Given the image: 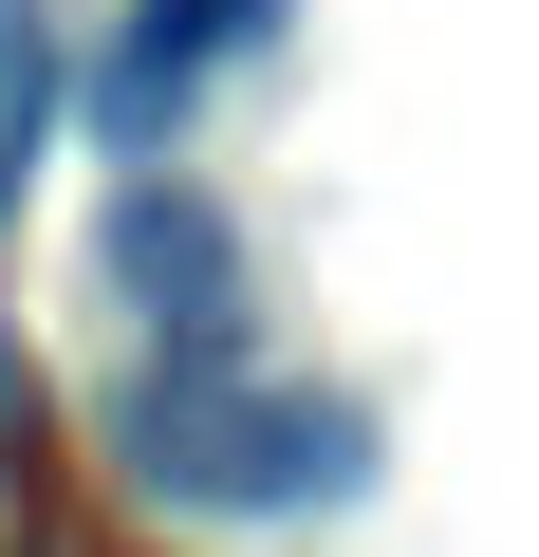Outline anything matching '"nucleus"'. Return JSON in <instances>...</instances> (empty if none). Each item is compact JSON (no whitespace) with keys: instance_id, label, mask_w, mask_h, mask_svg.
<instances>
[{"instance_id":"2","label":"nucleus","mask_w":539,"mask_h":557,"mask_svg":"<svg viewBox=\"0 0 539 557\" xmlns=\"http://www.w3.org/2000/svg\"><path fill=\"white\" fill-rule=\"evenodd\" d=\"M94 260H112V298H131L168 354H242V223H223L205 186L131 168V186L94 205Z\"/></svg>"},{"instance_id":"5","label":"nucleus","mask_w":539,"mask_h":557,"mask_svg":"<svg viewBox=\"0 0 539 557\" xmlns=\"http://www.w3.org/2000/svg\"><path fill=\"white\" fill-rule=\"evenodd\" d=\"M38 446V354H20V317H0V465Z\"/></svg>"},{"instance_id":"1","label":"nucleus","mask_w":539,"mask_h":557,"mask_svg":"<svg viewBox=\"0 0 539 557\" xmlns=\"http://www.w3.org/2000/svg\"><path fill=\"white\" fill-rule=\"evenodd\" d=\"M112 465L149 502H205V520H298V502L372 483V409L298 391V372H242V354H149L112 391Z\"/></svg>"},{"instance_id":"4","label":"nucleus","mask_w":539,"mask_h":557,"mask_svg":"<svg viewBox=\"0 0 539 557\" xmlns=\"http://www.w3.org/2000/svg\"><path fill=\"white\" fill-rule=\"evenodd\" d=\"M38 131H57V38H38V0H0V205L38 186Z\"/></svg>"},{"instance_id":"3","label":"nucleus","mask_w":539,"mask_h":557,"mask_svg":"<svg viewBox=\"0 0 539 557\" xmlns=\"http://www.w3.org/2000/svg\"><path fill=\"white\" fill-rule=\"evenodd\" d=\"M260 38H280V0H131V20H112V57H94V149H168L186 131V94L223 75V57H260Z\"/></svg>"}]
</instances>
